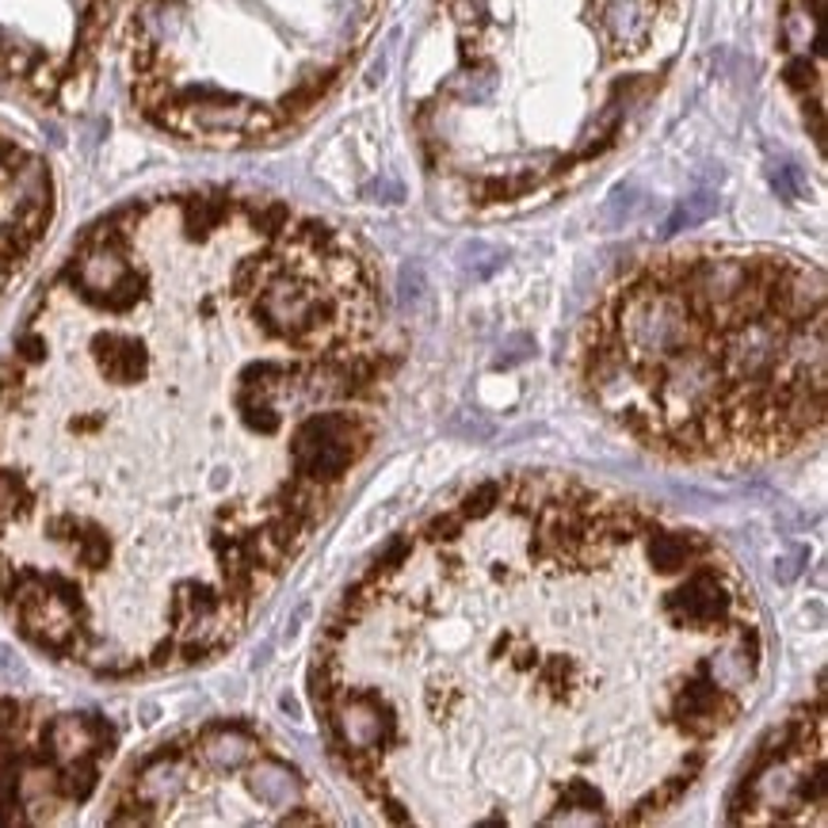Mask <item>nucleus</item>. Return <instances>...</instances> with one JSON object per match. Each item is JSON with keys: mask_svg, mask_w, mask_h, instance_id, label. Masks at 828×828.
<instances>
[{"mask_svg": "<svg viewBox=\"0 0 828 828\" xmlns=\"http://www.w3.org/2000/svg\"><path fill=\"white\" fill-rule=\"evenodd\" d=\"M398 352L363 249L184 191L100 218L0 363V603L92 673L244 630L382 431Z\"/></svg>", "mask_w": 828, "mask_h": 828, "instance_id": "1", "label": "nucleus"}, {"mask_svg": "<svg viewBox=\"0 0 828 828\" xmlns=\"http://www.w3.org/2000/svg\"><path fill=\"white\" fill-rule=\"evenodd\" d=\"M760 680L752 585L711 535L577 477L516 474L348 592L313 703L401 825H630L695 782Z\"/></svg>", "mask_w": 828, "mask_h": 828, "instance_id": "2", "label": "nucleus"}, {"mask_svg": "<svg viewBox=\"0 0 828 828\" xmlns=\"http://www.w3.org/2000/svg\"><path fill=\"white\" fill-rule=\"evenodd\" d=\"M580 386L665 459H782L825 428V279L767 249L645 260L588 317Z\"/></svg>", "mask_w": 828, "mask_h": 828, "instance_id": "3", "label": "nucleus"}, {"mask_svg": "<svg viewBox=\"0 0 828 828\" xmlns=\"http://www.w3.org/2000/svg\"><path fill=\"white\" fill-rule=\"evenodd\" d=\"M683 27L688 0H436L409 62L428 173L474 214L557 196L626 138Z\"/></svg>", "mask_w": 828, "mask_h": 828, "instance_id": "4", "label": "nucleus"}, {"mask_svg": "<svg viewBox=\"0 0 828 828\" xmlns=\"http://www.w3.org/2000/svg\"><path fill=\"white\" fill-rule=\"evenodd\" d=\"M386 0H138L130 92L161 130L206 146L267 141L333 96Z\"/></svg>", "mask_w": 828, "mask_h": 828, "instance_id": "5", "label": "nucleus"}, {"mask_svg": "<svg viewBox=\"0 0 828 828\" xmlns=\"http://www.w3.org/2000/svg\"><path fill=\"white\" fill-rule=\"evenodd\" d=\"M825 691L817 688L813 711L787 722L771 744L756 756V767L744 779V802L737 820H825Z\"/></svg>", "mask_w": 828, "mask_h": 828, "instance_id": "6", "label": "nucleus"}, {"mask_svg": "<svg viewBox=\"0 0 828 828\" xmlns=\"http://www.w3.org/2000/svg\"><path fill=\"white\" fill-rule=\"evenodd\" d=\"M820 12L825 0H782L779 32L787 58V85L805 111V123L825 153V50H820Z\"/></svg>", "mask_w": 828, "mask_h": 828, "instance_id": "7", "label": "nucleus"}]
</instances>
